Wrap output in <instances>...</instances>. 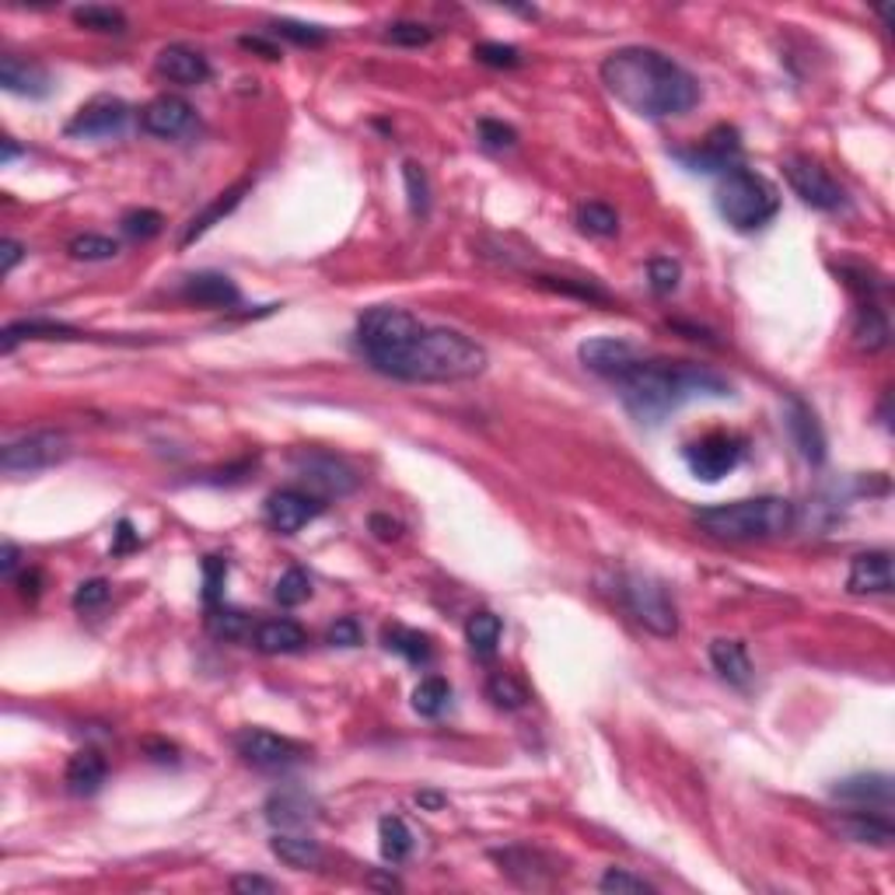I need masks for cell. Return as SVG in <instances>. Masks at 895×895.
<instances>
[{"mask_svg":"<svg viewBox=\"0 0 895 895\" xmlns=\"http://www.w3.org/2000/svg\"><path fill=\"white\" fill-rule=\"evenodd\" d=\"M599 74L612 99L648 119L686 116L700 102L696 77L651 46H623L609 53Z\"/></svg>","mask_w":895,"mask_h":895,"instance_id":"1","label":"cell"},{"mask_svg":"<svg viewBox=\"0 0 895 895\" xmlns=\"http://www.w3.org/2000/svg\"><path fill=\"white\" fill-rule=\"evenodd\" d=\"M623 406L630 410L640 423H662L668 413L679 410L689 399H725L731 396V382L720 379L717 371L703 365H689V360H648L623 374L616 382Z\"/></svg>","mask_w":895,"mask_h":895,"instance_id":"2","label":"cell"},{"mask_svg":"<svg viewBox=\"0 0 895 895\" xmlns=\"http://www.w3.org/2000/svg\"><path fill=\"white\" fill-rule=\"evenodd\" d=\"M490 365L483 343L445 325H420V333L388 360L382 374L413 385H448L480 379Z\"/></svg>","mask_w":895,"mask_h":895,"instance_id":"3","label":"cell"},{"mask_svg":"<svg viewBox=\"0 0 895 895\" xmlns=\"http://www.w3.org/2000/svg\"><path fill=\"white\" fill-rule=\"evenodd\" d=\"M794 504L788 497H749L731 504H714L696 511V525L720 542H756L780 539L794 528Z\"/></svg>","mask_w":895,"mask_h":895,"instance_id":"4","label":"cell"},{"mask_svg":"<svg viewBox=\"0 0 895 895\" xmlns=\"http://www.w3.org/2000/svg\"><path fill=\"white\" fill-rule=\"evenodd\" d=\"M714 203H717V214L725 217L734 231H756L777 217L780 193L766 176H759V171L734 165L731 171L720 176Z\"/></svg>","mask_w":895,"mask_h":895,"instance_id":"5","label":"cell"},{"mask_svg":"<svg viewBox=\"0 0 895 895\" xmlns=\"http://www.w3.org/2000/svg\"><path fill=\"white\" fill-rule=\"evenodd\" d=\"M616 585H619L616 594H619L623 609L630 612L643 630L654 637H665V640L679 634V609H675L672 594L662 580H654L648 574H623Z\"/></svg>","mask_w":895,"mask_h":895,"instance_id":"6","label":"cell"},{"mask_svg":"<svg viewBox=\"0 0 895 895\" xmlns=\"http://www.w3.org/2000/svg\"><path fill=\"white\" fill-rule=\"evenodd\" d=\"M682 459L689 465V473L703 483H717L725 480L728 473H734L738 465L745 459V437L742 434H731V431H711L696 437V442H689Z\"/></svg>","mask_w":895,"mask_h":895,"instance_id":"7","label":"cell"},{"mask_svg":"<svg viewBox=\"0 0 895 895\" xmlns=\"http://www.w3.org/2000/svg\"><path fill=\"white\" fill-rule=\"evenodd\" d=\"M71 459V442L67 434L60 431H33L18 437V442L4 445L0 451V469L11 476H25V473H42V469H53L60 462Z\"/></svg>","mask_w":895,"mask_h":895,"instance_id":"8","label":"cell"},{"mask_svg":"<svg viewBox=\"0 0 895 895\" xmlns=\"http://www.w3.org/2000/svg\"><path fill=\"white\" fill-rule=\"evenodd\" d=\"M234 749H239V756L256 766V769H266V773H284V769L297 766L308 749L302 742H294V738H284L277 731H266V728H245L234 734Z\"/></svg>","mask_w":895,"mask_h":895,"instance_id":"9","label":"cell"},{"mask_svg":"<svg viewBox=\"0 0 895 895\" xmlns=\"http://www.w3.org/2000/svg\"><path fill=\"white\" fill-rule=\"evenodd\" d=\"M783 176H788L791 190L801 196V203H808L811 210H843L846 207V193L843 186L829 176V168H822L819 162L805 158V154H797V158H788L783 162Z\"/></svg>","mask_w":895,"mask_h":895,"instance_id":"10","label":"cell"},{"mask_svg":"<svg viewBox=\"0 0 895 895\" xmlns=\"http://www.w3.org/2000/svg\"><path fill=\"white\" fill-rule=\"evenodd\" d=\"M294 469L297 476L305 480V486L316 497L329 500V497H347L357 490V473L340 459V455L329 451H297L294 455Z\"/></svg>","mask_w":895,"mask_h":895,"instance_id":"11","label":"cell"},{"mask_svg":"<svg viewBox=\"0 0 895 895\" xmlns=\"http://www.w3.org/2000/svg\"><path fill=\"white\" fill-rule=\"evenodd\" d=\"M580 365H585L591 374H599V379H609V382H619L623 374H630L643 354L634 347L630 340H619V336H594V340H585L580 343Z\"/></svg>","mask_w":895,"mask_h":895,"instance_id":"12","label":"cell"},{"mask_svg":"<svg viewBox=\"0 0 895 895\" xmlns=\"http://www.w3.org/2000/svg\"><path fill=\"white\" fill-rule=\"evenodd\" d=\"M322 511H325V500L311 490H297V486H284V490L266 497V522H270V528L280 532V536L302 532L308 522H316Z\"/></svg>","mask_w":895,"mask_h":895,"instance_id":"13","label":"cell"},{"mask_svg":"<svg viewBox=\"0 0 895 895\" xmlns=\"http://www.w3.org/2000/svg\"><path fill=\"white\" fill-rule=\"evenodd\" d=\"M130 105L116 95H95L88 99L67 123V137H113L127 127Z\"/></svg>","mask_w":895,"mask_h":895,"instance_id":"14","label":"cell"},{"mask_svg":"<svg viewBox=\"0 0 895 895\" xmlns=\"http://www.w3.org/2000/svg\"><path fill=\"white\" fill-rule=\"evenodd\" d=\"M490 857L500 864V871L522 888H546L560 874L557 864L542 851H532V846H508V851H494Z\"/></svg>","mask_w":895,"mask_h":895,"instance_id":"15","label":"cell"},{"mask_svg":"<svg viewBox=\"0 0 895 895\" xmlns=\"http://www.w3.org/2000/svg\"><path fill=\"white\" fill-rule=\"evenodd\" d=\"M679 158L693 171H717V176H725V171H731L738 158H742V137H738L734 127H714L693 154L679 151Z\"/></svg>","mask_w":895,"mask_h":895,"instance_id":"16","label":"cell"},{"mask_svg":"<svg viewBox=\"0 0 895 895\" xmlns=\"http://www.w3.org/2000/svg\"><path fill=\"white\" fill-rule=\"evenodd\" d=\"M190 127H193V105L179 95H158L140 108V130L151 137L171 140V137H182Z\"/></svg>","mask_w":895,"mask_h":895,"instance_id":"17","label":"cell"},{"mask_svg":"<svg viewBox=\"0 0 895 895\" xmlns=\"http://www.w3.org/2000/svg\"><path fill=\"white\" fill-rule=\"evenodd\" d=\"M892 553L888 549H868L857 553L846 574V591L851 594H892Z\"/></svg>","mask_w":895,"mask_h":895,"instance_id":"18","label":"cell"},{"mask_svg":"<svg viewBox=\"0 0 895 895\" xmlns=\"http://www.w3.org/2000/svg\"><path fill=\"white\" fill-rule=\"evenodd\" d=\"M154 67H158V74L168 77L171 85H182V88H196L210 77L207 56H203L200 50H193V46H182V42L165 46V50L158 53V60H154Z\"/></svg>","mask_w":895,"mask_h":895,"instance_id":"19","label":"cell"},{"mask_svg":"<svg viewBox=\"0 0 895 895\" xmlns=\"http://www.w3.org/2000/svg\"><path fill=\"white\" fill-rule=\"evenodd\" d=\"M788 431H791L794 448L801 451V459L811 462V465L826 462V431H822L819 417L811 413L808 402L788 399Z\"/></svg>","mask_w":895,"mask_h":895,"instance_id":"20","label":"cell"},{"mask_svg":"<svg viewBox=\"0 0 895 895\" xmlns=\"http://www.w3.org/2000/svg\"><path fill=\"white\" fill-rule=\"evenodd\" d=\"M182 297L186 302L207 305V308H239L242 305V291L234 287V280L225 273L203 270L182 280Z\"/></svg>","mask_w":895,"mask_h":895,"instance_id":"21","label":"cell"},{"mask_svg":"<svg viewBox=\"0 0 895 895\" xmlns=\"http://www.w3.org/2000/svg\"><path fill=\"white\" fill-rule=\"evenodd\" d=\"M711 665H714V672H717L728 686L745 689V686L752 682V657H749V648H745L742 640L717 637V640L711 643Z\"/></svg>","mask_w":895,"mask_h":895,"instance_id":"22","label":"cell"},{"mask_svg":"<svg viewBox=\"0 0 895 895\" xmlns=\"http://www.w3.org/2000/svg\"><path fill=\"white\" fill-rule=\"evenodd\" d=\"M840 801H854V805H868V808H888L892 805V777L888 773H854L840 780L832 788Z\"/></svg>","mask_w":895,"mask_h":895,"instance_id":"23","label":"cell"},{"mask_svg":"<svg viewBox=\"0 0 895 895\" xmlns=\"http://www.w3.org/2000/svg\"><path fill=\"white\" fill-rule=\"evenodd\" d=\"M0 85H4V91H11V95H28V99L50 95V74L39 64H28V60H18V56L0 60Z\"/></svg>","mask_w":895,"mask_h":895,"instance_id":"24","label":"cell"},{"mask_svg":"<svg viewBox=\"0 0 895 895\" xmlns=\"http://www.w3.org/2000/svg\"><path fill=\"white\" fill-rule=\"evenodd\" d=\"M105 777H108V766H105V759H102V752H95V749H81L77 756H71L67 773H64L67 791H71L74 797H91V794H99L102 783H105Z\"/></svg>","mask_w":895,"mask_h":895,"instance_id":"25","label":"cell"},{"mask_svg":"<svg viewBox=\"0 0 895 895\" xmlns=\"http://www.w3.org/2000/svg\"><path fill=\"white\" fill-rule=\"evenodd\" d=\"M253 643L263 654H294L308 643V634H305V626L294 619H266L256 626Z\"/></svg>","mask_w":895,"mask_h":895,"instance_id":"26","label":"cell"},{"mask_svg":"<svg viewBox=\"0 0 895 895\" xmlns=\"http://www.w3.org/2000/svg\"><path fill=\"white\" fill-rule=\"evenodd\" d=\"M270 851H273V857H280L294 871L322 868V860H325L319 840L302 836V832H277V836L270 840Z\"/></svg>","mask_w":895,"mask_h":895,"instance_id":"27","label":"cell"},{"mask_svg":"<svg viewBox=\"0 0 895 895\" xmlns=\"http://www.w3.org/2000/svg\"><path fill=\"white\" fill-rule=\"evenodd\" d=\"M88 333L74 325H64V322H53V319H25V322H11L4 329V336H0V350L11 354L18 347V340H85Z\"/></svg>","mask_w":895,"mask_h":895,"instance_id":"28","label":"cell"},{"mask_svg":"<svg viewBox=\"0 0 895 895\" xmlns=\"http://www.w3.org/2000/svg\"><path fill=\"white\" fill-rule=\"evenodd\" d=\"M854 340H857V347L860 350H868V354H878V350H885L888 347V340H892V325H888V316L882 308L874 305V297L871 302H864L860 311H857V322H854Z\"/></svg>","mask_w":895,"mask_h":895,"instance_id":"29","label":"cell"},{"mask_svg":"<svg viewBox=\"0 0 895 895\" xmlns=\"http://www.w3.org/2000/svg\"><path fill=\"white\" fill-rule=\"evenodd\" d=\"M840 832L846 840L854 843H871V846H892L895 832H892V822L885 815H874V811H851L840 819Z\"/></svg>","mask_w":895,"mask_h":895,"instance_id":"30","label":"cell"},{"mask_svg":"<svg viewBox=\"0 0 895 895\" xmlns=\"http://www.w3.org/2000/svg\"><path fill=\"white\" fill-rule=\"evenodd\" d=\"M245 193H248V179H242L239 186H231V190H225L221 196H217L207 210L196 214L193 221H190V228H186V234H182V248H186V245H193L196 239H203V234H207L217 221H225V217H228V214H231V210L242 203V196H245Z\"/></svg>","mask_w":895,"mask_h":895,"instance_id":"31","label":"cell"},{"mask_svg":"<svg viewBox=\"0 0 895 895\" xmlns=\"http://www.w3.org/2000/svg\"><path fill=\"white\" fill-rule=\"evenodd\" d=\"M382 643L388 651H396L402 654L410 665H431V657H434V643L427 634H420V630H410V626H399V623H392L382 630Z\"/></svg>","mask_w":895,"mask_h":895,"instance_id":"32","label":"cell"},{"mask_svg":"<svg viewBox=\"0 0 895 895\" xmlns=\"http://www.w3.org/2000/svg\"><path fill=\"white\" fill-rule=\"evenodd\" d=\"M500 634H504V623H500V616H494L490 609H480L469 616L465 623V640H469V648H473L476 657H494L497 654V643H500Z\"/></svg>","mask_w":895,"mask_h":895,"instance_id":"33","label":"cell"},{"mask_svg":"<svg viewBox=\"0 0 895 895\" xmlns=\"http://www.w3.org/2000/svg\"><path fill=\"white\" fill-rule=\"evenodd\" d=\"M311 801L305 794H297V791H280L273 794L270 801H266V819H270L273 826L280 829H291V826H305L311 819Z\"/></svg>","mask_w":895,"mask_h":895,"instance_id":"34","label":"cell"},{"mask_svg":"<svg viewBox=\"0 0 895 895\" xmlns=\"http://www.w3.org/2000/svg\"><path fill=\"white\" fill-rule=\"evenodd\" d=\"M379 846H382V857L388 864H402L406 857L413 854V832L406 826L399 815H382L379 822Z\"/></svg>","mask_w":895,"mask_h":895,"instance_id":"35","label":"cell"},{"mask_svg":"<svg viewBox=\"0 0 895 895\" xmlns=\"http://www.w3.org/2000/svg\"><path fill=\"white\" fill-rule=\"evenodd\" d=\"M577 228L591 234V239H612V234H619V214L609 207V203H580L577 207Z\"/></svg>","mask_w":895,"mask_h":895,"instance_id":"36","label":"cell"},{"mask_svg":"<svg viewBox=\"0 0 895 895\" xmlns=\"http://www.w3.org/2000/svg\"><path fill=\"white\" fill-rule=\"evenodd\" d=\"M74 25L88 28V33H102V36H123L127 33V14L119 8H102V4H88L74 11Z\"/></svg>","mask_w":895,"mask_h":895,"instance_id":"37","label":"cell"},{"mask_svg":"<svg viewBox=\"0 0 895 895\" xmlns=\"http://www.w3.org/2000/svg\"><path fill=\"white\" fill-rule=\"evenodd\" d=\"M486 700H490L497 711H522L528 703V689L514 679L511 672H494L486 679Z\"/></svg>","mask_w":895,"mask_h":895,"instance_id":"38","label":"cell"},{"mask_svg":"<svg viewBox=\"0 0 895 895\" xmlns=\"http://www.w3.org/2000/svg\"><path fill=\"white\" fill-rule=\"evenodd\" d=\"M448 700H451V686L442 675H427V679L413 689V711L420 717H442L448 711Z\"/></svg>","mask_w":895,"mask_h":895,"instance_id":"39","label":"cell"},{"mask_svg":"<svg viewBox=\"0 0 895 895\" xmlns=\"http://www.w3.org/2000/svg\"><path fill=\"white\" fill-rule=\"evenodd\" d=\"M67 253L77 259V263H105V259H116L119 256V242L108 239V234H77L71 239Z\"/></svg>","mask_w":895,"mask_h":895,"instance_id":"40","label":"cell"},{"mask_svg":"<svg viewBox=\"0 0 895 895\" xmlns=\"http://www.w3.org/2000/svg\"><path fill=\"white\" fill-rule=\"evenodd\" d=\"M248 616L242 609H228V605H214L207 609V630L217 637V640H242L248 637Z\"/></svg>","mask_w":895,"mask_h":895,"instance_id":"41","label":"cell"},{"mask_svg":"<svg viewBox=\"0 0 895 895\" xmlns=\"http://www.w3.org/2000/svg\"><path fill=\"white\" fill-rule=\"evenodd\" d=\"M402 182H406V200H410L413 217H427L431 214V182L427 171H423L417 162L402 165Z\"/></svg>","mask_w":895,"mask_h":895,"instance_id":"42","label":"cell"},{"mask_svg":"<svg viewBox=\"0 0 895 895\" xmlns=\"http://www.w3.org/2000/svg\"><path fill=\"white\" fill-rule=\"evenodd\" d=\"M273 599L284 605V609H294L311 599V577L302 571V567H291L280 574V580L273 585Z\"/></svg>","mask_w":895,"mask_h":895,"instance_id":"43","label":"cell"},{"mask_svg":"<svg viewBox=\"0 0 895 895\" xmlns=\"http://www.w3.org/2000/svg\"><path fill=\"white\" fill-rule=\"evenodd\" d=\"M648 280H651V291L657 297H668L679 291V280H682V266L679 259H672V256H657L648 263Z\"/></svg>","mask_w":895,"mask_h":895,"instance_id":"44","label":"cell"},{"mask_svg":"<svg viewBox=\"0 0 895 895\" xmlns=\"http://www.w3.org/2000/svg\"><path fill=\"white\" fill-rule=\"evenodd\" d=\"M599 888L609 892V895H654V892H657L651 882H643L640 874H630L626 868H609V871L602 874Z\"/></svg>","mask_w":895,"mask_h":895,"instance_id":"45","label":"cell"},{"mask_svg":"<svg viewBox=\"0 0 895 895\" xmlns=\"http://www.w3.org/2000/svg\"><path fill=\"white\" fill-rule=\"evenodd\" d=\"M270 33L280 36V39H287L294 46H322L329 39V33L322 25H305V22H291V18H280L270 25Z\"/></svg>","mask_w":895,"mask_h":895,"instance_id":"46","label":"cell"},{"mask_svg":"<svg viewBox=\"0 0 895 895\" xmlns=\"http://www.w3.org/2000/svg\"><path fill=\"white\" fill-rule=\"evenodd\" d=\"M225 580H228V560L225 557H207V560H203V602H207V609L221 605Z\"/></svg>","mask_w":895,"mask_h":895,"instance_id":"47","label":"cell"},{"mask_svg":"<svg viewBox=\"0 0 895 895\" xmlns=\"http://www.w3.org/2000/svg\"><path fill=\"white\" fill-rule=\"evenodd\" d=\"M162 225H165V217L158 210H151V207L127 210V214H123V221H119V228H123V234H127V239H154V234L162 231Z\"/></svg>","mask_w":895,"mask_h":895,"instance_id":"48","label":"cell"},{"mask_svg":"<svg viewBox=\"0 0 895 895\" xmlns=\"http://www.w3.org/2000/svg\"><path fill=\"white\" fill-rule=\"evenodd\" d=\"M476 137H480V144L486 151H508V148L517 144V130L508 127L504 119H480Z\"/></svg>","mask_w":895,"mask_h":895,"instance_id":"49","label":"cell"},{"mask_svg":"<svg viewBox=\"0 0 895 895\" xmlns=\"http://www.w3.org/2000/svg\"><path fill=\"white\" fill-rule=\"evenodd\" d=\"M473 56L486 67H497V71H511L522 64V50H514V46H504V42H480Z\"/></svg>","mask_w":895,"mask_h":895,"instance_id":"50","label":"cell"},{"mask_svg":"<svg viewBox=\"0 0 895 895\" xmlns=\"http://www.w3.org/2000/svg\"><path fill=\"white\" fill-rule=\"evenodd\" d=\"M539 284L557 291V294H574V297H585V302H609V294L602 287L588 284V280H567V277H539Z\"/></svg>","mask_w":895,"mask_h":895,"instance_id":"51","label":"cell"},{"mask_svg":"<svg viewBox=\"0 0 895 895\" xmlns=\"http://www.w3.org/2000/svg\"><path fill=\"white\" fill-rule=\"evenodd\" d=\"M385 39L396 42V46H410V50H417V46H427L434 39V28L431 25H420V22H392Z\"/></svg>","mask_w":895,"mask_h":895,"instance_id":"52","label":"cell"},{"mask_svg":"<svg viewBox=\"0 0 895 895\" xmlns=\"http://www.w3.org/2000/svg\"><path fill=\"white\" fill-rule=\"evenodd\" d=\"M108 594H113V588H108V580H102V577L85 580V585H77V591H74V609H77V612H91V609L105 605Z\"/></svg>","mask_w":895,"mask_h":895,"instance_id":"53","label":"cell"},{"mask_svg":"<svg viewBox=\"0 0 895 895\" xmlns=\"http://www.w3.org/2000/svg\"><path fill=\"white\" fill-rule=\"evenodd\" d=\"M325 643H333V648H360V643H365V630H360V623L354 616H343L325 630Z\"/></svg>","mask_w":895,"mask_h":895,"instance_id":"54","label":"cell"},{"mask_svg":"<svg viewBox=\"0 0 895 895\" xmlns=\"http://www.w3.org/2000/svg\"><path fill=\"white\" fill-rule=\"evenodd\" d=\"M231 892H239V895H273V892H280V885L270 882V878H263V874H239V878H231Z\"/></svg>","mask_w":895,"mask_h":895,"instance_id":"55","label":"cell"},{"mask_svg":"<svg viewBox=\"0 0 895 895\" xmlns=\"http://www.w3.org/2000/svg\"><path fill=\"white\" fill-rule=\"evenodd\" d=\"M22 259H25V245L22 242H14V239L0 242V277H8Z\"/></svg>","mask_w":895,"mask_h":895,"instance_id":"56","label":"cell"},{"mask_svg":"<svg viewBox=\"0 0 895 895\" xmlns=\"http://www.w3.org/2000/svg\"><path fill=\"white\" fill-rule=\"evenodd\" d=\"M14 585H18V594L28 602H36L39 599V588H42V574L36 567H28L22 577H14Z\"/></svg>","mask_w":895,"mask_h":895,"instance_id":"57","label":"cell"},{"mask_svg":"<svg viewBox=\"0 0 895 895\" xmlns=\"http://www.w3.org/2000/svg\"><path fill=\"white\" fill-rule=\"evenodd\" d=\"M18 560H22V549L14 546V542H4V549H0V574H4L8 580H14V571H18Z\"/></svg>","mask_w":895,"mask_h":895,"instance_id":"58","label":"cell"},{"mask_svg":"<svg viewBox=\"0 0 895 895\" xmlns=\"http://www.w3.org/2000/svg\"><path fill=\"white\" fill-rule=\"evenodd\" d=\"M137 546V536H133V525L130 522H119L116 528V542H113V553H127V549Z\"/></svg>","mask_w":895,"mask_h":895,"instance_id":"59","label":"cell"},{"mask_svg":"<svg viewBox=\"0 0 895 895\" xmlns=\"http://www.w3.org/2000/svg\"><path fill=\"white\" fill-rule=\"evenodd\" d=\"M371 532H374L379 539H396V536H399V522H388L385 514H374V517H371Z\"/></svg>","mask_w":895,"mask_h":895,"instance_id":"60","label":"cell"},{"mask_svg":"<svg viewBox=\"0 0 895 895\" xmlns=\"http://www.w3.org/2000/svg\"><path fill=\"white\" fill-rule=\"evenodd\" d=\"M417 805H420V808H427V811H437V808H445V805H448V797H445V794H437V791H420V794H417Z\"/></svg>","mask_w":895,"mask_h":895,"instance_id":"61","label":"cell"},{"mask_svg":"<svg viewBox=\"0 0 895 895\" xmlns=\"http://www.w3.org/2000/svg\"><path fill=\"white\" fill-rule=\"evenodd\" d=\"M242 46H245V50H259V53H263L266 60H277V56H280V50H277V46L263 42V39H253V36H245V39H242Z\"/></svg>","mask_w":895,"mask_h":895,"instance_id":"62","label":"cell"},{"mask_svg":"<svg viewBox=\"0 0 895 895\" xmlns=\"http://www.w3.org/2000/svg\"><path fill=\"white\" fill-rule=\"evenodd\" d=\"M18 154H22V148H18V144H14V140H4V154H0V162H4V165H8L11 158H18Z\"/></svg>","mask_w":895,"mask_h":895,"instance_id":"63","label":"cell"}]
</instances>
